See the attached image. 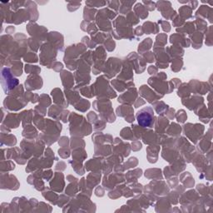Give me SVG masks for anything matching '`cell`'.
<instances>
[{"mask_svg": "<svg viewBox=\"0 0 213 213\" xmlns=\"http://www.w3.org/2000/svg\"><path fill=\"white\" fill-rule=\"evenodd\" d=\"M152 107H144L137 113V120L141 127H153L155 122Z\"/></svg>", "mask_w": 213, "mask_h": 213, "instance_id": "6da1fadb", "label": "cell"}, {"mask_svg": "<svg viewBox=\"0 0 213 213\" xmlns=\"http://www.w3.org/2000/svg\"><path fill=\"white\" fill-rule=\"evenodd\" d=\"M185 134L193 143H196V141H198L199 138H201V137L203 134L204 132V127L200 124H192L188 123L187 125L184 126Z\"/></svg>", "mask_w": 213, "mask_h": 213, "instance_id": "7a4b0ae2", "label": "cell"}, {"mask_svg": "<svg viewBox=\"0 0 213 213\" xmlns=\"http://www.w3.org/2000/svg\"><path fill=\"white\" fill-rule=\"evenodd\" d=\"M33 76H34V81H33L32 76H29L25 82L26 88L28 90L39 89L43 86V81L41 77H38L37 75H33Z\"/></svg>", "mask_w": 213, "mask_h": 213, "instance_id": "3957f363", "label": "cell"}, {"mask_svg": "<svg viewBox=\"0 0 213 213\" xmlns=\"http://www.w3.org/2000/svg\"><path fill=\"white\" fill-rule=\"evenodd\" d=\"M137 90L136 88H132V89L128 90V92H125V94L122 95L118 98V102L119 103H134V99L137 98Z\"/></svg>", "mask_w": 213, "mask_h": 213, "instance_id": "277c9868", "label": "cell"}, {"mask_svg": "<svg viewBox=\"0 0 213 213\" xmlns=\"http://www.w3.org/2000/svg\"><path fill=\"white\" fill-rule=\"evenodd\" d=\"M212 9L207 5H202L200 7V9L197 10L196 14V17H199V18H208L210 20L211 23H212Z\"/></svg>", "mask_w": 213, "mask_h": 213, "instance_id": "5b68a950", "label": "cell"}, {"mask_svg": "<svg viewBox=\"0 0 213 213\" xmlns=\"http://www.w3.org/2000/svg\"><path fill=\"white\" fill-rule=\"evenodd\" d=\"M57 174H58V181H56V180L54 179L53 181L50 182V186H51L52 189H54L57 192H61V191L63 190L64 186V175L62 173H57Z\"/></svg>", "mask_w": 213, "mask_h": 213, "instance_id": "8992f818", "label": "cell"}, {"mask_svg": "<svg viewBox=\"0 0 213 213\" xmlns=\"http://www.w3.org/2000/svg\"><path fill=\"white\" fill-rule=\"evenodd\" d=\"M200 103H203V98L195 96V97H192L191 99H187V103L183 104L186 105L190 110H193L195 107H197V106H199Z\"/></svg>", "mask_w": 213, "mask_h": 213, "instance_id": "52a82bcc", "label": "cell"}, {"mask_svg": "<svg viewBox=\"0 0 213 213\" xmlns=\"http://www.w3.org/2000/svg\"><path fill=\"white\" fill-rule=\"evenodd\" d=\"M134 10L136 12V15H137L139 17L144 19L146 17H148V12H147V9L145 8V6L142 5L141 3H137L134 8Z\"/></svg>", "mask_w": 213, "mask_h": 213, "instance_id": "ba28073f", "label": "cell"}, {"mask_svg": "<svg viewBox=\"0 0 213 213\" xmlns=\"http://www.w3.org/2000/svg\"><path fill=\"white\" fill-rule=\"evenodd\" d=\"M192 39L193 41V48H200L201 47H202V39H203V34H202V33L200 32H197V33H195L192 36Z\"/></svg>", "mask_w": 213, "mask_h": 213, "instance_id": "9c48e42d", "label": "cell"}, {"mask_svg": "<svg viewBox=\"0 0 213 213\" xmlns=\"http://www.w3.org/2000/svg\"><path fill=\"white\" fill-rule=\"evenodd\" d=\"M144 31L143 32L147 33H156L158 32V29H157V25L156 23H150V22H147V23H145L143 25Z\"/></svg>", "mask_w": 213, "mask_h": 213, "instance_id": "30bf717a", "label": "cell"}, {"mask_svg": "<svg viewBox=\"0 0 213 213\" xmlns=\"http://www.w3.org/2000/svg\"><path fill=\"white\" fill-rule=\"evenodd\" d=\"M179 13H180V16L182 17V19H186V18H189L192 17V9H191L190 6H182L181 9H179Z\"/></svg>", "mask_w": 213, "mask_h": 213, "instance_id": "8fae6325", "label": "cell"}, {"mask_svg": "<svg viewBox=\"0 0 213 213\" xmlns=\"http://www.w3.org/2000/svg\"><path fill=\"white\" fill-rule=\"evenodd\" d=\"M90 107L89 102L84 100V99H80L78 102V104H75V108L77 110H79L81 112H85Z\"/></svg>", "mask_w": 213, "mask_h": 213, "instance_id": "7c38bea8", "label": "cell"}, {"mask_svg": "<svg viewBox=\"0 0 213 213\" xmlns=\"http://www.w3.org/2000/svg\"><path fill=\"white\" fill-rule=\"evenodd\" d=\"M194 29H195V26H194V23L193 22H189V23H186V26H184L183 29H177V31L181 33H187V34H191V33H193V31H194Z\"/></svg>", "mask_w": 213, "mask_h": 213, "instance_id": "4fadbf2b", "label": "cell"}, {"mask_svg": "<svg viewBox=\"0 0 213 213\" xmlns=\"http://www.w3.org/2000/svg\"><path fill=\"white\" fill-rule=\"evenodd\" d=\"M181 127L179 125L176 123H172L169 127L167 133H173L172 136H178L179 134H181Z\"/></svg>", "mask_w": 213, "mask_h": 213, "instance_id": "5bb4252c", "label": "cell"}, {"mask_svg": "<svg viewBox=\"0 0 213 213\" xmlns=\"http://www.w3.org/2000/svg\"><path fill=\"white\" fill-rule=\"evenodd\" d=\"M196 24L197 29L201 31H205L207 29V22L203 20L202 18H199L197 17V19L196 20Z\"/></svg>", "mask_w": 213, "mask_h": 213, "instance_id": "9a60e30c", "label": "cell"}, {"mask_svg": "<svg viewBox=\"0 0 213 213\" xmlns=\"http://www.w3.org/2000/svg\"><path fill=\"white\" fill-rule=\"evenodd\" d=\"M84 11H87V13H88L87 14H84V18L86 19V21L87 22V21H91L93 19V17H94V15H95V14H92V13H95V10L94 9H91L89 8V7H87V8H85L84 9Z\"/></svg>", "mask_w": 213, "mask_h": 213, "instance_id": "2e32d148", "label": "cell"}, {"mask_svg": "<svg viewBox=\"0 0 213 213\" xmlns=\"http://www.w3.org/2000/svg\"><path fill=\"white\" fill-rule=\"evenodd\" d=\"M127 20H128V22L131 23V24H133V25L137 24L139 22L138 17H137V15L133 12H130L129 14H128V15H127Z\"/></svg>", "mask_w": 213, "mask_h": 213, "instance_id": "e0dca14e", "label": "cell"}, {"mask_svg": "<svg viewBox=\"0 0 213 213\" xmlns=\"http://www.w3.org/2000/svg\"><path fill=\"white\" fill-rule=\"evenodd\" d=\"M187 114L185 113V111H183V110H181V111H179L178 113H177V115H176V119H177V121L179 122H185V121L187 120Z\"/></svg>", "mask_w": 213, "mask_h": 213, "instance_id": "ac0fdd59", "label": "cell"}, {"mask_svg": "<svg viewBox=\"0 0 213 213\" xmlns=\"http://www.w3.org/2000/svg\"><path fill=\"white\" fill-rule=\"evenodd\" d=\"M137 165V158L135 157H132L131 159H129V161H127V163L124 165V169H128L130 167H134L135 166Z\"/></svg>", "mask_w": 213, "mask_h": 213, "instance_id": "d6986e66", "label": "cell"}, {"mask_svg": "<svg viewBox=\"0 0 213 213\" xmlns=\"http://www.w3.org/2000/svg\"><path fill=\"white\" fill-rule=\"evenodd\" d=\"M24 59L26 62L29 63H36L37 62V58L35 53H27V57H24Z\"/></svg>", "mask_w": 213, "mask_h": 213, "instance_id": "ffe728a7", "label": "cell"}, {"mask_svg": "<svg viewBox=\"0 0 213 213\" xmlns=\"http://www.w3.org/2000/svg\"><path fill=\"white\" fill-rule=\"evenodd\" d=\"M106 4V2H86L87 7H103Z\"/></svg>", "mask_w": 213, "mask_h": 213, "instance_id": "44dd1931", "label": "cell"}, {"mask_svg": "<svg viewBox=\"0 0 213 213\" xmlns=\"http://www.w3.org/2000/svg\"><path fill=\"white\" fill-rule=\"evenodd\" d=\"M107 41V43H106V48H107V50L108 51H112V50H114V48H115V43H114V41L112 40V38H109Z\"/></svg>", "mask_w": 213, "mask_h": 213, "instance_id": "7402d4cb", "label": "cell"}, {"mask_svg": "<svg viewBox=\"0 0 213 213\" xmlns=\"http://www.w3.org/2000/svg\"><path fill=\"white\" fill-rule=\"evenodd\" d=\"M106 3L108 4L109 8H111V9H113L114 10H118V7H120V2H118V1L106 2Z\"/></svg>", "mask_w": 213, "mask_h": 213, "instance_id": "603a6c76", "label": "cell"}, {"mask_svg": "<svg viewBox=\"0 0 213 213\" xmlns=\"http://www.w3.org/2000/svg\"><path fill=\"white\" fill-rule=\"evenodd\" d=\"M159 23H161V27H162V29L166 31V32H169L170 31V24L167 21H159Z\"/></svg>", "mask_w": 213, "mask_h": 213, "instance_id": "cb8c5ba5", "label": "cell"}, {"mask_svg": "<svg viewBox=\"0 0 213 213\" xmlns=\"http://www.w3.org/2000/svg\"><path fill=\"white\" fill-rule=\"evenodd\" d=\"M142 3H143V4H146L145 8H146V9H149V10H151V11H153V10L155 9L156 3H153V2L147 1V2H143Z\"/></svg>", "mask_w": 213, "mask_h": 213, "instance_id": "d4e9b609", "label": "cell"}, {"mask_svg": "<svg viewBox=\"0 0 213 213\" xmlns=\"http://www.w3.org/2000/svg\"><path fill=\"white\" fill-rule=\"evenodd\" d=\"M211 27L212 26L210 27V30H209L210 33H207V35H208V37L206 38V43H207V45H208V46H211V44H212V43H211V42H212V40H211V39H212V38H211V29H212V28H211Z\"/></svg>", "mask_w": 213, "mask_h": 213, "instance_id": "484cf974", "label": "cell"}, {"mask_svg": "<svg viewBox=\"0 0 213 213\" xmlns=\"http://www.w3.org/2000/svg\"><path fill=\"white\" fill-rule=\"evenodd\" d=\"M144 57H146V59H147V63H153L154 61V58H153V52H147V54L144 55Z\"/></svg>", "mask_w": 213, "mask_h": 213, "instance_id": "4316f807", "label": "cell"}]
</instances>
